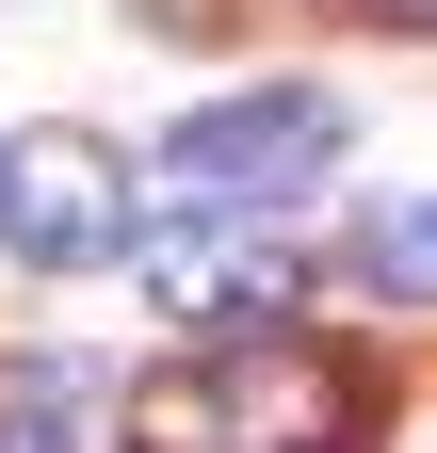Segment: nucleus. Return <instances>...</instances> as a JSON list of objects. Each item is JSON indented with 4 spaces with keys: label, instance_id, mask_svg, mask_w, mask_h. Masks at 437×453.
<instances>
[{
    "label": "nucleus",
    "instance_id": "f03ea898",
    "mask_svg": "<svg viewBox=\"0 0 437 453\" xmlns=\"http://www.w3.org/2000/svg\"><path fill=\"white\" fill-rule=\"evenodd\" d=\"M308 179H341V97L308 81H259V97H211L179 113V146H162V195L195 226H243V211H292Z\"/></svg>",
    "mask_w": 437,
    "mask_h": 453
},
{
    "label": "nucleus",
    "instance_id": "423d86ee",
    "mask_svg": "<svg viewBox=\"0 0 437 453\" xmlns=\"http://www.w3.org/2000/svg\"><path fill=\"white\" fill-rule=\"evenodd\" d=\"M372 17H405V33H437V0H372Z\"/></svg>",
    "mask_w": 437,
    "mask_h": 453
},
{
    "label": "nucleus",
    "instance_id": "39448f33",
    "mask_svg": "<svg viewBox=\"0 0 437 453\" xmlns=\"http://www.w3.org/2000/svg\"><path fill=\"white\" fill-rule=\"evenodd\" d=\"M356 292L437 308V195H405V211H372V226H356Z\"/></svg>",
    "mask_w": 437,
    "mask_h": 453
},
{
    "label": "nucleus",
    "instance_id": "f257e3e1",
    "mask_svg": "<svg viewBox=\"0 0 437 453\" xmlns=\"http://www.w3.org/2000/svg\"><path fill=\"white\" fill-rule=\"evenodd\" d=\"M372 405H389V388H372L356 340L243 324V340H211V357H179V372L130 388V453H356Z\"/></svg>",
    "mask_w": 437,
    "mask_h": 453
},
{
    "label": "nucleus",
    "instance_id": "20e7f679",
    "mask_svg": "<svg viewBox=\"0 0 437 453\" xmlns=\"http://www.w3.org/2000/svg\"><path fill=\"white\" fill-rule=\"evenodd\" d=\"M130 275H146V308H179V324H211V340L292 324V259H276V243H227V226H130Z\"/></svg>",
    "mask_w": 437,
    "mask_h": 453
},
{
    "label": "nucleus",
    "instance_id": "0eeeda50",
    "mask_svg": "<svg viewBox=\"0 0 437 453\" xmlns=\"http://www.w3.org/2000/svg\"><path fill=\"white\" fill-rule=\"evenodd\" d=\"M0 453H65V437H0Z\"/></svg>",
    "mask_w": 437,
    "mask_h": 453
},
{
    "label": "nucleus",
    "instance_id": "7ed1b4c3",
    "mask_svg": "<svg viewBox=\"0 0 437 453\" xmlns=\"http://www.w3.org/2000/svg\"><path fill=\"white\" fill-rule=\"evenodd\" d=\"M130 226H146V195H130V162L97 130H17V146H0V243H17L33 275L130 259Z\"/></svg>",
    "mask_w": 437,
    "mask_h": 453
}]
</instances>
